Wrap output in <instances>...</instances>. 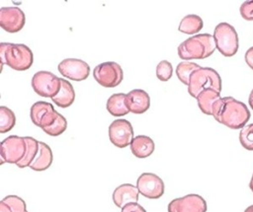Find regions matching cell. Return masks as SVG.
<instances>
[{
    "label": "cell",
    "mask_w": 253,
    "mask_h": 212,
    "mask_svg": "<svg viewBox=\"0 0 253 212\" xmlns=\"http://www.w3.org/2000/svg\"><path fill=\"white\" fill-rule=\"evenodd\" d=\"M211 116L231 129H242L250 118V111L244 103L232 97H224L214 104Z\"/></svg>",
    "instance_id": "obj_1"
},
{
    "label": "cell",
    "mask_w": 253,
    "mask_h": 212,
    "mask_svg": "<svg viewBox=\"0 0 253 212\" xmlns=\"http://www.w3.org/2000/svg\"><path fill=\"white\" fill-rule=\"evenodd\" d=\"M1 71L4 64L16 71H25L31 68L34 62V54L29 46L23 43H0Z\"/></svg>",
    "instance_id": "obj_2"
},
{
    "label": "cell",
    "mask_w": 253,
    "mask_h": 212,
    "mask_svg": "<svg viewBox=\"0 0 253 212\" xmlns=\"http://www.w3.org/2000/svg\"><path fill=\"white\" fill-rule=\"evenodd\" d=\"M213 35L210 34H199L184 40L178 46V55L183 60L205 59L215 50Z\"/></svg>",
    "instance_id": "obj_3"
},
{
    "label": "cell",
    "mask_w": 253,
    "mask_h": 212,
    "mask_svg": "<svg viewBox=\"0 0 253 212\" xmlns=\"http://www.w3.org/2000/svg\"><path fill=\"white\" fill-rule=\"evenodd\" d=\"M206 89H213L220 93L221 78L214 69L210 67H200L190 76L188 93L191 97L197 99L199 94Z\"/></svg>",
    "instance_id": "obj_4"
},
{
    "label": "cell",
    "mask_w": 253,
    "mask_h": 212,
    "mask_svg": "<svg viewBox=\"0 0 253 212\" xmlns=\"http://www.w3.org/2000/svg\"><path fill=\"white\" fill-rule=\"evenodd\" d=\"M213 38L217 50L225 57L233 56L239 46L238 35L228 23H219L213 31Z\"/></svg>",
    "instance_id": "obj_5"
},
{
    "label": "cell",
    "mask_w": 253,
    "mask_h": 212,
    "mask_svg": "<svg viewBox=\"0 0 253 212\" xmlns=\"http://www.w3.org/2000/svg\"><path fill=\"white\" fill-rule=\"evenodd\" d=\"M27 141L25 137L11 135L1 142V165L4 163L18 165L27 152Z\"/></svg>",
    "instance_id": "obj_6"
},
{
    "label": "cell",
    "mask_w": 253,
    "mask_h": 212,
    "mask_svg": "<svg viewBox=\"0 0 253 212\" xmlns=\"http://www.w3.org/2000/svg\"><path fill=\"white\" fill-rule=\"evenodd\" d=\"M31 84L36 94L43 98L52 99L60 90L61 78L49 71H39L33 76Z\"/></svg>",
    "instance_id": "obj_7"
},
{
    "label": "cell",
    "mask_w": 253,
    "mask_h": 212,
    "mask_svg": "<svg viewBox=\"0 0 253 212\" xmlns=\"http://www.w3.org/2000/svg\"><path fill=\"white\" fill-rule=\"evenodd\" d=\"M94 79L105 88L119 86L124 79V72L117 62L107 61L97 65L93 70Z\"/></svg>",
    "instance_id": "obj_8"
},
{
    "label": "cell",
    "mask_w": 253,
    "mask_h": 212,
    "mask_svg": "<svg viewBox=\"0 0 253 212\" xmlns=\"http://www.w3.org/2000/svg\"><path fill=\"white\" fill-rule=\"evenodd\" d=\"M139 194L149 199L160 198L165 190L164 182L157 175L152 173L141 174L136 180Z\"/></svg>",
    "instance_id": "obj_9"
},
{
    "label": "cell",
    "mask_w": 253,
    "mask_h": 212,
    "mask_svg": "<svg viewBox=\"0 0 253 212\" xmlns=\"http://www.w3.org/2000/svg\"><path fill=\"white\" fill-rule=\"evenodd\" d=\"M109 138L118 148H126L133 140V128L129 121L124 118L114 120L109 126Z\"/></svg>",
    "instance_id": "obj_10"
},
{
    "label": "cell",
    "mask_w": 253,
    "mask_h": 212,
    "mask_svg": "<svg viewBox=\"0 0 253 212\" xmlns=\"http://www.w3.org/2000/svg\"><path fill=\"white\" fill-rule=\"evenodd\" d=\"M58 113L50 103L39 101L31 106L30 117L35 125L43 129L54 123Z\"/></svg>",
    "instance_id": "obj_11"
},
{
    "label": "cell",
    "mask_w": 253,
    "mask_h": 212,
    "mask_svg": "<svg viewBox=\"0 0 253 212\" xmlns=\"http://www.w3.org/2000/svg\"><path fill=\"white\" fill-rule=\"evenodd\" d=\"M59 73L72 81L86 80L90 74V67L87 62L77 58L63 59L57 66Z\"/></svg>",
    "instance_id": "obj_12"
},
{
    "label": "cell",
    "mask_w": 253,
    "mask_h": 212,
    "mask_svg": "<svg viewBox=\"0 0 253 212\" xmlns=\"http://www.w3.org/2000/svg\"><path fill=\"white\" fill-rule=\"evenodd\" d=\"M168 212H207V202L199 194H187L168 204Z\"/></svg>",
    "instance_id": "obj_13"
},
{
    "label": "cell",
    "mask_w": 253,
    "mask_h": 212,
    "mask_svg": "<svg viewBox=\"0 0 253 212\" xmlns=\"http://www.w3.org/2000/svg\"><path fill=\"white\" fill-rule=\"evenodd\" d=\"M26 22L25 13L19 7H2L0 9V27L11 34L20 32Z\"/></svg>",
    "instance_id": "obj_14"
},
{
    "label": "cell",
    "mask_w": 253,
    "mask_h": 212,
    "mask_svg": "<svg viewBox=\"0 0 253 212\" xmlns=\"http://www.w3.org/2000/svg\"><path fill=\"white\" fill-rule=\"evenodd\" d=\"M126 106L129 112L141 114L150 106L149 95L141 89L131 90L126 95Z\"/></svg>",
    "instance_id": "obj_15"
},
{
    "label": "cell",
    "mask_w": 253,
    "mask_h": 212,
    "mask_svg": "<svg viewBox=\"0 0 253 212\" xmlns=\"http://www.w3.org/2000/svg\"><path fill=\"white\" fill-rule=\"evenodd\" d=\"M139 191L136 185L130 183H124L119 185L113 192V201L119 208H123L125 205L137 202Z\"/></svg>",
    "instance_id": "obj_16"
},
{
    "label": "cell",
    "mask_w": 253,
    "mask_h": 212,
    "mask_svg": "<svg viewBox=\"0 0 253 212\" xmlns=\"http://www.w3.org/2000/svg\"><path fill=\"white\" fill-rule=\"evenodd\" d=\"M130 151L134 157L139 159H144L149 157L154 152V142L146 135H137L133 138L130 143Z\"/></svg>",
    "instance_id": "obj_17"
},
{
    "label": "cell",
    "mask_w": 253,
    "mask_h": 212,
    "mask_svg": "<svg viewBox=\"0 0 253 212\" xmlns=\"http://www.w3.org/2000/svg\"><path fill=\"white\" fill-rule=\"evenodd\" d=\"M39 145V152L37 154V157L31 164L30 168L36 172H42L50 167L53 157L51 149L47 144L40 141Z\"/></svg>",
    "instance_id": "obj_18"
},
{
    "label": "cell",
    "mask_w": 253,
    "mask_h": 212,
    "mask_svg": "<svg viewBox=\"0 0 253 212\" xmlns=\"http://www.w3.org/2000/svg\"><path fill=\"white\" fill-rule=\"evenodd\" d=\"M220 99L221 97L219 92L213 89H206L202 91L197 97V103L203 113L207 115H211L214 104Z\"/></svg>",
    "instance_id": "obj_19"
},
{
    "label": "cell",
    "mask_w": 253,
    "mask_h": 212,
    "mask_svg": "<svg viewBox=\"0 0 253 212\" xmlns=\"http://www.w3.org/2000/svg\"><path fill=\"white\" fill-rule=\"evenodd\" d=\"M75 100V91L70 82L61 78V87L58 94L51 101L59 107L66 108L70 106Z\"/></svg>",
    "instance_id": "obj_20"
},
{
    "label": "cell",
    "mask_w": 253,
    "mask_h": 212,
    "mask_svg": "<svg viewBox=\"0 0 253 212\" xmlns=\"http://www.w3.org/2000/svg\"><path fill=\"white\" fill-rule=\"evenodd\" d=\"M107 110L113 116L120 117L127 114L129 110L126 106V94H113L107 101Z\"/></svg>",
    "instance_id": "obj_21"
},
{
    "label": "cell",
    "mask_w": 253,
    "mask_h": 212,
    "mask_svg": "<svg viewBox=\"0 0 253 212\" xmlns=\"http://www.w3.org/2000/svg\"><path fill=\"white\" fill-rule=\"evenodd\" d=\"M204 27L203 20L200 16L195 14L186 15L180 22L179 31L186 35H194L199 33Z\"/></svg>",
    "instance_id": "obj_22"
},
{
    "label": "cell",
    "mask_w": 253,
    "mask_h": 212,
    "mask_svg": "<svg viewBox=\"0 0 253 212\" xmlns=\"http://www.w3.org/2000/svg\"><path fill=\"white\" fill-rule=\"evenodd\" d=\"M25 138H26L27 145H28L27 152H26V155H25L24 159L17 165L21 169H24V168H27V167L30 168L31 164L33 163V161L37 157V154L39 152V147H40V145H39L40 141H38L37 139H35L33 137H30V136H27Z\"/></svg>",
    "instance_id": "obj_23"
},
{
    "label": "cell",
    "mask_w": 253,
    "mask_h": 212,
    "mask_svg": "<svg viewBox=\"0 0 253 212\" xmlns=\"http://www.w3.org/2000/svg\"><path fill=\"white\" fill-rule=\"evenodd\" d=\"M16 124V115L12 109L7 106H0V133L10 131Z\"/></svg>",
    "instance_id": "obj_24"
},
{
    "label": "cell",
    "mask_w": 253,
    "mask_h": 212,
    "mask_svg": "<svg viewBox=\"0 0 253 212\" xmlns=\"http://www.w3.org/2000/svg\"><path fill=\"white\" fill-rule=\"evenodd\" d=\"M201 66L198 65L197 63L194 62H189V61H183L180 62L177 65L176 68V75L178 77V79L185 85H189V81H190V76L191 74L199 69Z\"/></svg>",
    "instance_id": "obj_25"
},
{
    "label": "cell",
    "mask_w": 253,
    "mask_h": 212,
    "mask_svg": "<svg viewBox=\"0 0 253 212\" xmlns=\"http://www.w3.org/2000/svg\"><path fill=\"white\" fill-rule=\"evenodd\" d=\"M67 128V120L66 118L58 113L57 115V118L56 120L54 121V123L49 126V127H46V128H43L42 130L47 134V135H50V136H58L60 134H62Z\"/></svg>",
    "instance_id": "obj_26"
},
{
    "label": "cell",
    "mask_w": 253,
    "mask_h": 212,
    "mask_svg": "<svg viewBox=\"0 0 253 212\" xmlns=\"http://www.w3.org/2000/svg\"><path fill=\"white\" fill-rule=\"evenodd\" d=\"M240 144L249 151H253V123L245 125L239 133Z\"/></svg>",
    "instance_id": "obj_27"
},
{
    "label": "cell",
    "mask_w": 253,
    "mask_h": 212,
    "mask_svg": "<svg viewBox=\"0 0 253 212\" xmlns=\"http://www.w3.org/2000/svg\"><path fill=\"white\" fill-rule=\"evenodd\" d=\"M2 201L10 207L12 212H28L26 202L17 195H8Z\"/></svg>",
    "instance_id": "obj_28"
},
{
    "label": "cell",
    "mask_w": 253,
    "mask_h": 212,
    "mask_svg": "<svg viewBox=\"0 0 253 212\" xmlns=\"http://www.w3.org/2000/svg\"><path fill=\"white\" fill-rule=\"evenodd\" d=\"M173 74L172 64L167 60H162L156 66V76L160 81H168Z\"/></svg>",
    "instance_id": "obj_29"
},
{
    "label": "cell",
    "mask_w": 253,
    "mask_h": 212,
    "mask_svg": "<svg viewBox=\"0 0 253 212\" xmlns=\"http://www.w3.org/2000/svg\"><path fill=\"white\" fill-rule=\"evenodd\" d=\"M240 15L244 20L253 21V1H245L240 6Z\"/></svg>",
    "instance_id": "obj_30"
},
{
    "label": "cell",
    "mask_w": 253,
    "mask_h": 212,
    "mask_svg": "<svg viewBox=\"0 0 253 212\" xmlns=\"http://www.w3.org/2000/svg\"><path fill=\"white\" fill-rule=\"evenodd\" d=\"M121 212H146V210L137 202H131L125 205Z\"/></svg>",
    "instance_id": "obj_31"
},
{
    "label": "cell",
    "mask_w": 253,
    "mask_h": 212,
    "mask_svg": "<svg viewBox=\"0 0 253 212\" xmlns=\"http://www.w3.org/2000/svg\"><path fill=\"white\" fill-rule=\"evenodd\" d=\"M245 62L253 70V46L247 49L245 53Z\"/></svg>",
    "instance_id": "obj_32"
},
{
    "label": "cell",
    "mask_w": 253,
    "mask_h": 212,
    "mask_svg": "<svg viewBox=\"0 0 253 212\" xmlns=\"http://www.w3.org/2000/svg\"><path fill=\"white\" fill-rule=\"evenodd\" d=\"M0 212H12L10 207L5 202H3L2 200L0 202Z\"/></svg>",
    "instance_id": "obj_33"
},
{
    "label": "cell",
    "mask_w": 253,
    "mask_h": 212,
    "mask_svg": "<svg viewBox=\"0 0 253 212\" xmlns=\"http://www.w3.org/2000/svg\"><path fill=\"white\" fill-rule=\"evenodd\" d=\"M248 102H249V106H250V107L253 109V90L251 91V93H250V95H249Z\"/></svg>",
    "instance_id": "obj_34"
},
{
    "label": "cell",
    "mask_w": 253,
    "mask_h": 212,
    "mask_svg": "<svg viewBox=\"0 0 253 212\" xmlns=\"http://www.w3.org/2000/svg\"><path fill=\"white\" fill-rule=\"evenodd\" d=\"M244 212H253V204L250 205V206H248V207L244 210Z\"/></svg>",
    "instance_id": "obj_35"
},
{
    "label": "cell",
    "mask_w": 253,
    "mask_h": 212,
    "mask_svg": "<svg viewBox=\"0 0 253 212\" xmlns=\"http://www.w3.org/2000/svg\"><path fill=\"white\" fill-rule=\"evenodd\" d=\"M249 187H250V189H251L252 192H253V174H252V177H251V180H250V182H249Z\"/></svg>",
    "instance_id": "obj_36"
}]
</instances>
